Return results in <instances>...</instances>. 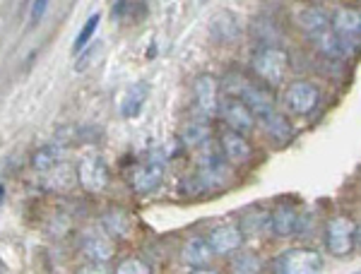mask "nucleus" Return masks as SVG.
<instances>
[{
    "instance_id": "nucleus-20",
    "label": "nucleus",
    "mask_w": 361,
    "mask_h": 274,
    "mask_svg": "<svg viewBox=\"0 0 361 274\" xmlns=\"http://www.w3.org/2000/svg\"><path fill=\"white\" fill-rule=\"evenodd\" d=\"M260 123H263V130L275 139V142H289V137H292V132H294L289 118L284 113H279V111H272L270 116L260 118Z\"/></svg>"
},
{
    "instance_id": "nucleus-23",
    "label": "nucleus",
    "mask_w": 361,
    "mask_h": 274,
    "mask_svg": "<svg viewBox=\"0 0 361 274\" xmlns=\"http://www.w3.org/2000/svg\"><path fill=\"white\" fill-rule=\"evenodd\" d=\"M263 260L255 253H238L231 258V274H260Z\"/></svg>"
},
{
    "instance_id": "nucleus-7",
    "label": "nucleus",
    "mask_w": 361,
    "mask_h": 274,
    "mask_svg": "<svg viewBox=\"0 0 361 274\" xmlns=\"http://www.w3.org/2000/svg\"><path fill=\"white\" fill-rule=\"evenodd\" d=\"M219 116H222L226 127L231 132H238V135H248L255 127V116L250 113L241 99H226V101L219 104Z\"/></svg>"
},
{
    "instance_id": "nucleus-31",
    "label": "nucleus",
    "mask_w": 361,
    "mask_h": 274,
    "mask_svg": "<svg viewBox=\"0 0 361 274\" xmlns=\"http://www.w3.org/2000/svg\"><path fill=\"white\" fill-rule=\"evenodd\" d=\"M0 274H5V267H3V262H0Z\"/></svg>"
},
{
    "instance_id": "nucleus-24",
    "label": "nucleus",
    "mask_w": 361,
    "mask_h": 274,
    "mask_svg": "<svg viewBox=\"0 0 361 274\" xmlns=\"http://www.w3.org/2000/svg\"><path fill=\"white\" fill-rule=\"evenodd\" d=\"M114 274H152V267L147 265L145 260L140 258H126L116 265Z\"/></svg>"
},
{
    "instance_id": "nucleus-6",
    "label": "nucleus",
    "mask_w": 361,
    "mask_h": 274,
    "mask_svg": "<svg viewBox=\"0 0 361 274\" xmlns=\"http://www.w3.org/2000/svg\"><path fill=\"white\" fill-rule=\"evenodd\" d=\"M164 180V161L161 159H147L142 164H137L130 173V188L137 192V195H149L161 185Z\"/></svg>"
},
{
    "instance_id": "nucleus-29",
    "label": "nucleus",
    "mask_w": 361,
    "mask_h": 274,
    "mask_svg": "<svg viewBox=\"0 0 361 274\" xmlns=\"http://www.w3.org/2000/svg\"><path fill=\"white\" fill-rule=\"evenodd\" d=\"M354 241H357V246H361V221L357 224V229H354Z\"/></svg>"
},
{
    "instance_id": "nucleus-1",
    "label": "nucleus",
    "mask_w": 361,
    "mask_h": 274,
    "mask_svg": "<svg viewBox=\"0 0 361 274\" xmlns=\"http://www.w3.org/2000/svg\"><path fill=\"white\" fill-rule=\"evenodd\" d=\"M250 68L267 85V89L279 87L284 85L289 73V54L284 49H279V46H263V49L255 51Z\"/></svg>"
},
{
    "instance_id": "nucleus-19",
    "label": "nucleus",
    "mask_w": 361,
    "mask_h": 274,
    "mask_svg": "<svg viewBox=\"0 0 361 274\" xmlns=\"http://www.w3.org/2000/svg\"><path fill=\"white\" fill-rule=\"evenodd\" d=\"M318 44V51L323 54L325 58H330V61H342V58L349 56V42L342 37H337L333 29H328L325 34H320L316 39Z\"/></svg>"
},
{
    "instance_id": "nucleus-21",
    "label": "nucleus",
    "mask_w": 361,
    "mask_h": 274,
    "mask_svg": "<svg viewBox=\"0 0 361 274\" xmlns=\"http://www.w3.org/2000/svg\"><path fill=\"white\" fill-rule=\"evenodd\" d=\"M209 135H212V130H209L205 120H190L180 130V142L185 147H202V144L209 142Z\"/></svg>"
},
{
    "instance_id": "nucleus-5",
    "label": "nucleus",
    "mask_w": 361,
    "mask_h": 274,
    "mask_svg": "<svg viewBox=\"0 0 361 274\" xmlns=\"http://www.w3.org/2000/svg\"><path fill=\"white\" fill-rule=\"evenodd\" d=\"M219 80L209 73H202L193 82V106L202 118H212L219 113Z\"/></svg>"
},
{
    "instance_id": "nucleus-25",
    "label": "nucleus",
    "mask_w": 361,
    "mask_h": 274,
    "mask_svg": "<svg viewBox=\"0 0 361 274\" xmlns=\"http://www.w3.org/2000/svg\"><path fill=\"white\" fill-rule=\"evenodd\" d=\"M99 20H102V15H92L90 20L85 22L82 29H80V34H78V39H75V54L78 51H82L87 44H90V39L94 37V32H97V27H99Z\"/></svg>"
},
{
    "instance_id": "nucleus-16",
    "label": "nucleus",
    "mask_w": 361,
    "mask_h": 274,
    "mask_svg": "<svg viewBox=\"0 0 361 274\" xmlns=\"http://www.w3.org/2000/svg\"><path fill=\"white\" fill-rule=\"evenodd\" d=\"M330 29H333L337 37L352 42V39L361 37V13L354 8H337L330 15Z\"/></svg>"
},
{
    "instance_id": "nucleus-3",
    "label": "nucleus",
    "mask_w": 361,
    "mask_h": 274,
    "mask_svg": "<svg viewBox=\"0 0 361 274\" xmlns=\"http://www.w3.org/2000/svg\"><path fill=\"white\" fill-rule=\"evenodd\" d=\"M323 258L313 248H289L275 262V274H318Z\"/></svg>"
},
{
    "instance_id": "nucleus-2",
    "label": "nucleus",
    "mask_w": 361,
    "mask_h": 274,
    "mask_svg": "<svg viewBox=\"0 0 361 274\" xmlns=\"http://www.w3.org/2000/svg\"><path fill=\"white\" fill-rule=\"evenodd\" d=\"M354 224L352 219L340 214V217H333L325 224V248L333 258H347L354 248H357V241H354Z\"/></svg>"
},
{
    "instance_id": "nucleus-11",
    "label": "nucleus",
    "mask_w": 361,
    "mask_h": 274,
    "mask_svg": "<svg viewBox=\"0 0 361 274\" xmlns=\"http://www.w3.org/2000/svg\"><path fill=\"white\" fill-rule=\"evenodd\" d=\"M270 229L279 238H289L301 229V214L299 209L289 202H282L270 212Z\"/></svg>"
},
{
    "instance_id": "nucleus-15",
    "label": "nucleus",
    "mask_w": 361,
    "mask_h": 274,
    "mask_svg": "<svg viewBox=\"0 0 361 274\" xmlns=\"http://www.w3.org/2000/svg\"><path fill=\"white\" fill-rule=\"evenodd\" d=\"M212 255L214 253H212V248H209L205 236H190V238H185V243L180 246V260H183V265H188L190 270L207 267Z\"/></svg>"
},
{
    "instance_id": "nucleus-4",
    "label": "nucleus",
    "mask_w": 361,
    "mask_h": 274,
    "mask_svg": "<svg viewBox=\"0 0 361 274\" xmlns=\"http://www.w3.org/2000/svg\"><path fill=\"white\" fill-rule=\"evenodd\" d=\"M320 104V87L308 80H296L284 89V108L292 116H311Z\"/></svg>"
},
{
    "instance_id": "nucleus-18",
    "label": "nucleus",
    "mask_w": 361,
    "mask_h": 274,
    "mask_svg": "<svg viewBox=\"0 0 361 274\" xmlns=\"http://www.w3.org/2000/svg\"><path fill=\"white\" fill-rule=\"evenodd\" d=\"M147 96H149L147 82L133 85L123 94V99H121V116H123V118H135V116H140V111H142Z\"/></svg>"
},
{
    "instance_id": "nucleus-32",
    "label": "nucleus",
    "mask_w": 361,
    "mask_h": 274,
    "mask_svg": "<svg viewBox=\"0 0 361 274\" xmlns=\"http://www.w3.org/2000/svg\"><path fill=\"white\" fill-rule=\"evenodd\" d=\"M359 274H361V272H359Z\"/></svg>"
},
{
    "instance_id": "nucleus-30",
    "label": "nucleus",
    "mask_w": 361,
    "mask_h": 274,
    "mask_svg": "<svg viewBox=\"0 0 361 274\" xmlns=\"http://www.w3.org/2000/svg\"><path fill=\"white\" fill-rule=\"evenodd\" d=\"M3 195H5V188H3V185H0V200H3Z\"/></svg>"
},
{
    "instance_id": "nucleus-17",
    "label": "nucleus",
    "mask_w": 361,
    "mask_h": 274,
    "mask_svg": "<svg viewBox=\"0 0 361 274\" xmlns=\"http://www.w3.org/2000/svg\"><path fill=\"white\" fill-rule=\"evenodd\" d=\"M102 226L106 229L109 238H128L133 233V217L121 207H111L102 214Z\"/></svg>"
},
{
    "instance_id": "nucleus-12",
    "label": "nucleus",
    "mask_w": 361,
    "mask_h": 274,
    "mask_svg": "<svg viewBox=\"0 0 361 274\" xmlns=\"http://www.w3.org/2000/svg\"><path fill=\"white\" fill-rule=\"evenodd\" d=\"M238 99L246 104L250 113L255 116V120L265 118V116H270L272 111H277L275 108V99H272V92L267 89V87L248 82L246 87H243V92H241V96H238Z\"/></svg>"
},
{
    "instance_id": "nucleus-13",
    "label": "nucleus",
    "mask_w": 361,
    "mask_h": 274,
    "mask_svg": "<svg viewBox=\"0 0 361 274\" xmlns=\"http://www.w3.org/2000/svg\"><path fill=\"white\" fill-rule=\"evenodd\" d=\"M219 149H222V159L226 164H248L253 156V147H250L246 135H238L231 130H226L219 137Z\"/></svg>"
},
{
    "instance_id": "nucleus-8",
    "label": "nucleus",
    "mask_w": 361,
    "mask_h": 274,
    "mask_svg": "<svg viewBox=\"0 0 361 274\" xmlns=\"http://www.w3.org/2000/svg\"><path fill=\"white\" fill-rule=\"evenodd\" d=\"M205 238L214 255H234L241 250L243 241H246V236H243L238 224H219V226H214V229L209 231V236Z\"/></svg>"
},
{
    "instance_id": "nucleus-9",
    "label": "nucleus",
    "mask_w": 361,
    "mask_h": 274,
    "mask_svg": "<svg viewBox=\"0 0 361 274\" xmlns=\"http://www.w3.org/2000/svg\"><path fill=\"white\" fill-rule=\"evenodd\" d=\"M78 180L87 192H102L109 185V168L102 156H85L78 164Z\"/></svg>"
},
{
    "instance_id": "nucleus-26",
    "label": "nucleus",
    "mask_w": 361,
    "mask_h": 274,
    "mask_svg": "<svg viewBox=\"0 0 361 274\" xmlns=\"http://www.w3.org/2000/svg\"><path fill=\"white\" fill-rule=\"evenodd\" d=\"M78 274H111L106 270V265H94V262H90V265L80 267Z\"/></svg>"
},
{
    "instance_id": "nucleus-14",
    "label": "nucleus",
    "mask_w": 361,
    "mask_h": 274,
    "mask_svg": "<svg viewBox=\"0 0 361 274\" xmlns=\"http://www.w3.org/2000/svg\"><path fill=\"white\" fill-rule=\"evenodd\" d=\"M296 27L311 39H318L320 34H325L330 29V13L323 10L320 5H308L296 13Z\"/></svg>"
},
{
    "instance_id": "nucleus-27",
    "label": "nucleus",
    "mask_w": 361,
    "mask_h": 274,
    "mask_svg": "<svg viewBox=\"0 0 361 274\" xmlns=\"http://www.w3.org/2000/svg\"><path fill=\"white\" fill-rule=\"evenodd\" d=\"M32 22H37L39 20V17H42L44 13H46V8H49V3H46V0H42V3H34L32 5Z\"/></svg>"
},
{
    "instance_id": "nucleus-28",
    "label": "nucleus",
    "mask_w": 361,
    "mask_h": 274,
    "mask_svg": "<svg viewBox=\"0 0 361 274\" xmlns=\"http://www.w3.org/2000/svg\"><path fill=\"white\" fill-rule=\"evenodd\" d=\"M188 274H219L217 270H209V267H200V270H190Z\"/></svg>"
},
{
    "instance_id": "nucleus-10",
    "label": "nucleus",
    "mask_w": 361,
    "mask_h": 274,
    "mask_svg": "<svg viewBox=\"0 0 361 274\" xmlns=\"http://www.w3.org/2000/svg\"><path fill=\"white\" fill-rule=\"evenodd\" d=\"M82 255L94 265H106L109 260L116 255V243L114 238H109L106 233L90 231L82 238Z\"/></svg>"
},
{
    "instance_id": "nucleus-22",
    "label": "nucleus",
    "mask_w": 361,
    "mask_h": 274,
    "mask_svg": "<svg viewBox=\"0 0 361 274\" xmlns=\"http://www.w3.org/2000/svg\"><path fill=\"white\" fill-rule=\"evenodd\" d=\"M61 159H63V147L58 142H54V144H46V147H42L32 156V166L37 168V171L46 173L61 164Z\"/></svg>"
}]
</instances>
